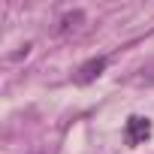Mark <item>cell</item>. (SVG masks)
Here are the masks:
<instances>
[{
    "instance_id": "2",
    "label": "cell",
    "mask_w": 154,
    "mask_h": 154,
    "mask_svg": "<svg viewBox=\"0 0 154 154\" xmlns=\"http://www.w3.org/2000/svg\"><path fill=\"white\" fill-rule=\"evenodd\" d=\"M106 66H109V57H106V54H100V57H88L79 69H75L72 82L85 88V85H91V82H97V79H100V75L106 72Z\"/></svg>"
},
{
    "instance_id": "3",
    "label": "cell",
    "mask_w": 154,
    "mask_h": 154,
    "mask_svg": "<svg viewBox=\"0 0 154 154\" xmlns=\"http://www.w3.org/2000/svg\"><path fill=\"white\" fill-rule=\"evenodd\" d=\"M82 24H85V12L82 9H72V12H63L60 15V21H57V36H69V33H75V30H82Z\"/></svg>"
},
{
    "instance_id": "1",
    "label": "cell",
    "mask_w": 154,
    "mask_h": 154,
    "mask_svg": "<svg viewBox=\"0 0 154 154\" xmlns=\"http://www.w3.org/2000/svg\"><path fill=\"white\" fill-rule=\"evenodd\" d=\"M151 133H154V127H151V118H145V115H130V118L124 121V139H127L130 148L148 142Z\"/></svg>"
}]
</instances>
